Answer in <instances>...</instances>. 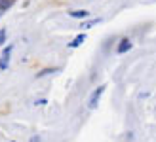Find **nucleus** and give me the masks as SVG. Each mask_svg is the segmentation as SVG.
<instances>
[{"mask_svg": "<svg viewBox=\"0 0 156 142\" xmlns=\"http://www.w3.org/2000/svg\"><path fill=\"white\" fill-rule=\"evenodd\" d=\"M131 49V40L129 38H122V40L118 42V47H116V53H126V51H129Z\"/></svg>", "mask_w": 156, "mask_h": 142, "instance_id": "7ed1b4c3", "label": "nucleus"}, {"mask_svg": "<svg viewBox=\"0 0 156 142\" xmlns=\"http://www.w3.org/2000/svg\"><path fill=\"white\" fill-rule=\"evenodd\" d=\"M6 42V29H0V44Z\"/></svg>", "mask_w": 156, "mask_h": 142, "instance_id": "1a4fd4ad", "label": "nucleus"}, {"mask_svg": "<svg viewBox=\"0 0 156 142\" xmlns=\"http://www.w3.org/2000/svg\"><path fill=\"white\" fill-rule=\"evenodd\" d=\"M12 49H13V46H8L6 49L2 51V57H0V70H6L8 66H10V55H12Z\"/></svg>", "mask_w": 156, "mask_h": 142, "instance_id": "f03ea898", "label": "nucleus"}, {"mask_svg": "<svg viewBox=\"0 0 156 142\" xmlns=\"http://www.w3.org/2000/svg\"><path fill=\"white\" fill-rule=\"evenodd\" d=\"M30 142H40V137H30Z\"/></svg>", "mask_w": 156, "mask_h": 142, "instance_id": "9d476101", "label": "nucleus"}, {"mask_svg": "<svg viewBox=\"0 0 156 142\" xmlns=\"http://www.w3.org/2000/svg\"><path fill=\"white\" fill-rule=\"evenodd\" d=\"M12 6V2H10V0H0V10H8V8H10Z\"/></svg>", "mask_w": 156, "mask_h": 142, "instance_id": "0eeeda50", "label": "nucleus"}, {"mask_svg": "<svg viewBox=\"0 0 156 142\" xmlns=\"http://www.w3.org/2000/svg\"><path fill=\"white\" fill-rule=\"evenodd\" d=\"M0 15H2V10H0Z\"/></svg>", "mask_w": 156, "mask_h": 142, "instance_id": "9b49d317", "label": "nucleus"}, {"mask_svg": "<svg viewBox=\"0 0 156 142\" xmlns=\"http://www.w3.org/2000/svg\"><path fill=\"white\" fill-rule=\"evenodd\" d=\"M84 42H86V34L82 32V34H78V36L74 38V40L69 42V47H78V46H82Z\"/></svg>", "mask_w": 156, "mask_h": 142, "instance_id": "20e7f679", "label": "nucleus"}, {"mask_svg": "<svg viewBox=\"0 0 156 142\" xmlns=\"http://www.w3.org/2000/svg\"><path fill=\"white\" fill-rule=\"evenodd\" d=\"M50 72H57V68H51V70H42V72H38V78H42V76L50 74Z\"/></svg>", "mask_w": 156, "mask_h": 142, "instance_id": "6e6552de", "label": "nucleus"}, {"mask_svg": "<svg viewBox=\"0 0 156 142\" xmlns=\"http://www.w3.org/2000/svg\"><path fill=\"white\" fill-rule=\"evenodd\" d=\"M105 89H107V85H99V87L91 93V97H90V102H88V108H97V104H99V99H101V95L105 93Z\"/></svg>", "mask_w": 156, "mask_h": 142, "instance_id": "f257e3e1", "label": "nucleus"}, {"mask_svg": "<svg viewBox=\"0 0 156 142\" xmlns=\"http://www.w3.org/2000/svg\"><path fill=\"white\" fill-rule=\"evenodd\" d=\"M97 23H101V19H90V21L82 23V29H90V27H93V25H97Z\"/></svg>", "mask_w": 156, "mask_h": 142, "instance_id": "423d86ee", "label": "nucleus"}, {"mask_svg": "<svg viewBox=\"0 0 156 142\" xmlns=\"http://www.w3.org/2000/svg\"><path fill=\"white\" fill-rule=\"evenodd\" d=\"M69 15H71V17H74V19H86L90 13L86 12V10H73V12H69Z\"/></svg>", "mask_w": 156, "mask_h": 142, "instance_id": "39448f33", "label": "nucleus"}]
</instances>
